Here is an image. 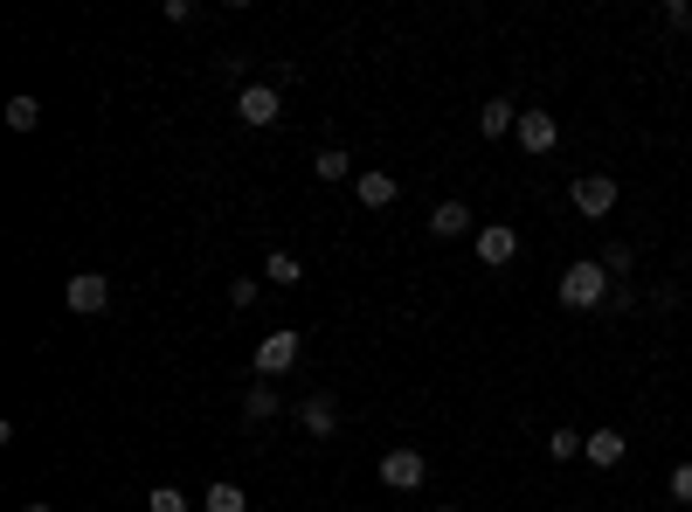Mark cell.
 I'll use <instances>...</instances> for the list:
<instances>
[{"label":"cell","mask_w":692,"mask_h":512,"mask_svg":"<svg viewBox=\"0 0 692 512\" xmlns=\"http://www.w3.org/2000/svg\"><path fill=\"white\" fill-rule=\"evenodd\" d=\"M561 305H568V312H596V305H609V270L596 264V256H582V264H568L561 270Z\"/></svg>","instance_id":"cell-1"},{"label":"cell","mask_w":692,"mask_h":512,"mask_svg":"<svg viewBox=\"0 0 692 512\" xmlns=\"http://www.w3.org/2000/svg\"><path fill=\"white\" fill-rule=\"evenodd\" d=\"M381 484H388V492H423L429 484V457L416 444H395L388 457H381Z\"/></svg>","instance_id":"cell-2"},{"label":"cell","mask_w":692,"mask_h":512,"mask_svg":"<svg viewBox=\"0 0 692 512\" xmlns=\"http://www.w3.org/2000/svg\"><path fill=\"white\" fill-rule=\"evenodd\" d=\"M298 353H305V332H264V340H256V381L291 374Z\"/></svg>","instance_id":"cell-3"},{"label":"cell","mask_w":692,"mask_h":512,"mask_svg":"<svg viewBox=\"0 0 692 512\" xmlns=\"http://www.w3.org/2000/svg\"><path fill=\"white\" fill-rule=\"evenodd\" d=\"M471 249H478V264H492V270H505L512 256H520V228L512 222H478V236H471Z\"/></svg>","instance_id":"cell-4"},{"label":"cell","mask_w":692,"mask_h":512,"mask_svg":"<svg viewBox=\"0 0 692 512\" xmlns=\"http://www.w3.org/2000/svg\"><path fill=\"white\" fill-rule=\"evenodd\" d=\"M512 139H520V152H533V160H547V152L561 146V118H554V111H520V125H512Z\"/></svg>","instance_id":"cell-5"},{"label":"cell","mask_w":692,"mask_h":512,"mask_svg":"<svg viewBox=\"0 0 692 512\" xmlns=\"http://www.w3.org/2000/svg\"><path fill=\"white\" fill-rule=\"evenodd\" d=\"M63 305H70V312H76V319H91V312H105V305H111V277H97V270H76V277H70V285H63Z\"/></svg>","instance_id":"cell-6"},{"label":"cell","mask_w":692,"mask_h":512,"mask_svg":"<svg viewBox=\"0 0 692 512\" xmlns=\"http://www.w3.org/2000/svg\"><path fill=\"white\" fill-rule=\"evenodd\" d=\"M568 201H575V215H588V222H603L609 209H617V181H609V173H582V181L568 188Z\"/></svg>","instance_id":"cell-7"},{"label":"cell","mask_w":692,"mask_h":512,"mask_svg":"<svg viewBox=\"0 0 692 512\" xmlns=\"http://www.w3.org/2000/svg\"><path fill=\"white\" fill-rule=\"evenodd\" d=\"M236 118L264 132V125L285 118V105H277V90H270V84H243V90H236Z\"/></svg>","instance_id":"cell-8"},{"label":"cell","mask_w":692,"mask_h":512,"mask_svg":"<svg viewBox=\"0 0 692 512\" xmlns=\"http://www.w3.org/2000/svg\"><path fill=\"white\" fill-rule=\"evenodd\" d=\"M429 236H437V243H457V236H478V215L465 209V201H437V209H429Z\"/></svg>","instance_id":"cell-9"},{"label":"cell","mask_w":692,"mask_h":512,"mask_svg":"<svg viewBox=\"0 0 692 512\" xmlns=\"http://www.w3.org/2000/svg\"><path fill=\"white\" fill-rule=\"evenodd\" d=\"M582 457L596 471H617L624 457H630V437H624V429H596V437H582Z\"/></svg>","instance_id":"cell-10"},{"label":"cell","mask_w":692,"mask_h":512,"mask_svg":"<svg viewBox=\"0 0 692 512\" xmlns=\"http://www.w3.org/2000/svg\"><path fill=\"white\" fill-rule=\"evenodd\" d=\"M353 194H361V209H395L402 181H395V173H381V167H368V173H353Z\"/></svg>","instance_id":"cell-11"},{"label":"cell","mask_w":692,"mask_h":512,"mask_svg":"<svg viewBox=\"0 0 692 512\" xmlns=\"http://www.w3.org/2000/svg\"><path fill=\"white\" fill-rule=\"evenodd\" d=\"M298 423L312 429V437H332V429H340V408H332V395H305L298 402Z\"/></svg>","instance_id":"cell-12"},{"label":"cell","mask_w":692,"mask_h":512,"mask_svg":"<svg viewBox=\"0 0 692 512\" xmlns=\"http://www.w3.org/2000/svg\"><path fill=\"white\" fill-rule=\"evenodd\" d=\"M512 125H520V105H505V97H485V111H478V132H485V139H505Z\"/></svg>","instance_id":"cell-13"},{"label":"cell","mask_w":692,"mask_h":512,"mask_svg":"<svg viewBox=\"0 0 692 512\" xmlns=\"http://www.w3.org/2000/svg\"><path fill=\"white\" fill-rule=\"evenodd\" d=\"M264 285H277V291H298V285H305V264H298L291 249H277L270 264H264Z\"/></svg>","instance_id":"cell-14"},{"label":"cell","mask_w":692,"mask_h":512,"mask_svg":"<svg viewBox=\"0 0 692 512\" xmlns=\"http://www.w3.org/2000/svg\"><path fill=\"white\" fill-rule=\"evenodd\" d=\"M201 505H209V512H249V492H243V484H228V478H215Z\"/></svg>","instance_id":"cell-15"},{"label":"cell","mask_w":692,"mask_h":512,"mask_svg":"<svg viewBox=\"0 0 692 512\" xmlns=\"http://www.w3.org/2000/svg\"><path fill=\"white\" fill-rule=\"evenodd\" d=\"M277 408H285V402H277V388H264V381H256V388L243 395V423H270Z\"/></svg>","instance_id":"cell-16"},{"label":"cell","mask_w":692,"mask_h":512,"mask_svg":"<svg viewBox=\"0 0 692 512\" xmlns=\"http://www.w3.org/2000/svg\"><path fill=\"white\" fill-rule=\"evenodd\" d=\"M312 167H319V181H353V160H347L340 146H319V152H312Z\"/></svg>","instance_id":"cell-17"},{"label":"cell","mask_w":692,"mask_h":512,"mask_svg":"<svg viewBox=\"0 0 692 512\" xmlns=\"http://www.w3.org/2000/svg\"><path fill=\"white\" fill-rule=\"evenodd\" d=\"M8 125H14V132H35V125H42V105H35L29 90H21V97H8Z\"/></svg>","instance_id":"cell-18"},{"label":"cell","mask_w":692,"mask_h":512,"mask_svg":"<svg viewBox=\"0 0 692 512\" xmlns=\"http://www.w3.org/2000/svg\"><path fill=\"white\" fill-rule=\"evenodd\" d=\"M547 457H554V465H575V457H582V437H575V429H547Z\"/></svg>","instance_id":"cell-19"},{"label":"cell","mask_w":692,"mask_h":512,"mask_svg":"<svg viewBox=\"0 0 692 512\" xmlns=\"http://www.w3.org/2000/svg\"><path fill=\"white\" fill-rule=\"evenodd\" d=\"M596 264H603L609 277H624V270H637V249H630V243H609V249L596 256Z\"/></svg>","instance_id":"cell-20"},{"label":"cell","mask_w":692,"mask_h":512,"mask_svg":"<svg viewBox=\"0 0 692 512\" xmlns=\"http://www.w3.org/2000/svg\"><path fill=\"white\" fill-rule=\"evenodd\" d=\"M146 505H152V512H188V492H181V484H152Z\"/></svg>","instance_id":"cell-21"},{"label":"cell","mask_w":692,"mask_h":512,"mask_svg":"<svg viewBox=\"0 0 692 512\" xmlns=\"http://www.w3.org/2000/svg\"><path fill=\"white\" fill-rule=\"evenodd\" d=\"M256 291H264V285H256V277H236V285H228V305H236V312H243V305H256Z\"/></svg>","instance_id":"cell-22"},{"label":"cell","mask_w":692,"mask_h":512,"mask_svg":"<svg viewBox=\"0 0 692 512\" xmlns=\"http://www.w3.org/2000/svg\"><path fill=\"white\" fill-rule=\"evenodd\" d=\"M672 499L692 505V465H672Z\"/></svg>","instance_id":"cell-23"},{"label":"cell","mask_w":692,"mask_h":512,"mask_svg":"<svg viewBox=\"0 0 692 512\" xmlns=\"http://www.w3.org/2000/svg\"><path fill=\"white\" fill-rule=\"evenodd\" d=\"M664 21H672V29H692V0H664Z\"/></svg>","instance_id":"cell-24"},{"label":"cell","mask_w":692,"mask_h":512,"mask_svg":"<svg viewBox=\"0 0 692 512\" xmlns=\"http://www.w3.org/2000/svg\"><path fill=\"white\" fill-rule=\"evenodd\" d=\"M21 512H56V505H49V499H35V505H21Z\"/></svg>","instance_id":"cell-25"},{"label":"cell","mask_w":692,"mask_h":512,"mask_svg":"<svg viewBox=\"0 0 692 512\" xmlns=\"http://www.w3.org/2000/svg\"><path fill=\"white\" fill-rule=\"evenodd\" d=\"M437 512H457V505H437Z\"/></svg>","instance_id":"cell-26"},{"label":"cell","mask_w":692,"mask_h":512,"mask_svg":"<svg viewBox=\"0 0 692 512\" xmlns=\"http://www.w3.org/2000/svg\"><path fill=\"white\" fill-rule=\"evenodd\" d=\"M395 512H402V505H395Z\"/></svg>","instance_id":"cell-27"}]
</instances>
